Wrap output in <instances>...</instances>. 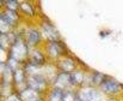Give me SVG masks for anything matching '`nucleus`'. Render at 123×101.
Here are the masks:
<instances>
[{
  "label": "nucleus",
  "mask_w": 123,
  "mask_h": 101,
  "mask_svg": "<svg viewBox=\"0 0 123 101\" xmlns=\"http://www.w3.org/2000/svg\"><path fill=\"white\" fill-rule=\"evenodd\" d=\"M29 54H30L29 45L25 41H23L22 39H18L17 42L8 50V57H11L18 61H24L25 58L29 57Z\"/></svg>",
  "instance_id": "f257e3e1"
},
{
  "label": "nucleus",
  "mask_w": 123,
  "mask_h": 101,
  "mask_svg": "<svg viewBox=\"0 0 123 101\" xmlns=\"http://www.w3.org/2000/svg\"><path fill=\"white\" fill-rule=\"evenodd\" d=\"M26 87H29V88H31V89H34L38 93H42L48 87V79L42 73L26 76Z\"/></svg>",
  "instance_id": "f03ea898"
},
{
  "label": "nucleus",
  "mask_w": 123,
  "mask_h": 101,
  "mask_svg": "<svg viewBox=\"0 0 123 101\" xmlns=\"http://www.w3.org/2000/svg\"><path fill=\"white\" fill-rule=\"evenodd\" d=\"M102 93L106 94V95H116L118 93H121L123 89V84H121L120 82H117L116 79L111 78V77H106L104 79V82L99 86Z\"/></svg>",
  "instance_id": "7ed1b4c3"
},
{
  "label": "nucleus",
  "mask_w": 123,
  "mask_h": 101,
  "mask_svg": "<svg viewBox=\"0 0 123 101\" xmlns=\"http://www.w3.org/2000/svg\"><path fill=\"white\" fill-rule=\"evenodd\" d=\"M53 87L59 88L61 90H68L73 87L72 84V79H71V73H66V72H60L59 75H56L54 82H53Z\"/></svg>",
  "instance_id": "20e7f679"
},
{
  "label": "nucleus",
  "mask_w": 123,
  "mask_h": 101,
  "mask_svg": "<svg viewBox=\"0 0 123 101\" xmlns=\"http://www.w3.org/2000/svg\"><path fill=\"white\" fill-rule=\"evenodd\" d=\"M47 54L51 59H57L65 53V48L62 47V43L60 41H47Z\"/></svg>",
  "instance_id": "39448f33"
},
{
  "label": "nucleus",
  "mask_w": 123,
  "mask_h": 101,
  "mask_svg": "<svg viewBox=\"0 0 123 101\" xmlns=\"http://www.w3.org/2000/svg\"><path fill=\"white\" fill-rule=\"evenodd\" d=\"M42 33L47 37L48 41H60V36H59L57 30L49 21H44L42 23Z\"/></svg>",
  "instance_id": "423d86ee"
},
{
  "label": "nucleus",
  "mask_w": 123,
  "mask_h": 101,
  "mask_svg": "<svg viewBox=\"0 0 123 101\" xmlns=\"http://www.w3.org/2000/svg\"><path fill=\"white\" fill-rule=\"evenodd\" d=\"M57 66L61 69V72H66V73H72L75 71V63L73 58L69 57H63L57 61Z\"/></svg>",
  "instance_id": "0eeeda50"
},
{
  "label": "nucleus",
  "mask_w": 123,
  "mask_h": 101,
  "mask_svg": "<svg viewBox=\"0 0 123 101\" xmlns=\"http://www.w3.org/2000/svg\"><path fill=\"white\" fill-rule=\"evenodd\" d=\"M0 21H4L5 23H7L11 28H13V27H16L17 25V23H18V14H17V12H14V11H10V10H5V11H2L1 12V16H0Z\"/></svg>",
  "instance_id": "6e6552de"
},
{
  "label": "nucleus",
  "mask_w": 123,
  "mask_h": 101,
  "mask_svg": "<svg viewBox=\"0 0 123 101\" xmlns=\"http://www.w3.org/2000/svg\"><path fill=\"white\" fill-rule=\"evenodd\" d=\"M19 93H20V96H22L23 101H42V98L40 96L41 93H38V92L29 88V87H25Z\"/></svg>",
  "instance_id": "1a4fd4ad"
},
{
  "label": "nucleus",
  "mask_w": 123,
  "mask_h": 101,
  "mask_svg": "<svg viewBox=\"0 0 123 101\" xmlns=\"http://www.w3.org/2000/svg\"><path fill=\"white\" fill-rule=\"evenodd\" d=\"M29 63H31V64H34V65L41 67L42 65H44V63H45V57H44V54L42 53L41 50L34 48L32 50H30Z\"/></svg>",
  "instance_id": "9d476101"
},
{
  "label": "nucleus",
  "mask_w": 123,
  "mask_h": 101,
  "mask_svg": "<svg viewBox=\"0 0 123 101\" xmlns=\"http://www.w3.org/2000/svg\"><path fill=\"white\" fill-rule=\"evenodd\" d=\"M42 41V36L41 33L37 29H30L26 34V42L30 46H37L40 42Z\"/></svg>",
  "instance_id": "9b49d317"
},
{
  "label": "nucleus",
  "mask_w": 123,
  "mask_h": 101,
  "mask_svg": "<svg viewBox=\"0 0 123 101\" xmlns=\"http://www.w3.org/2000/svg\"><path fill=\"white\" fill-rule=\"evenodd\" d=\"M13 82L17 86H20L23 83L26 84V72L23 67H18L13 71Z\"/></svg>",
  "instance_id": "f8f14e48"
},
{
  "label": "nucleus",
  "mask_w": 123,
  "mask_h": 101,
  "mask_svg": "<svg viewBox=\"0 0 123 101\" xmlns=\"http://www.w3.org/2000/svg\"><path fill=\"white\" fill-rule=\"evenodd\" d=\"M85 73L80 71V70H75L74 72H72L71 73V79H72V84H73V87L75 86V87H80L81 88V86L84 84V82H85Z\"/></svg>",
  "instance_id": "ddd939ff"
},
{
  "label": "nucleus",
  "mask_w": 123,
  "mask_h": 101,
  "mask_svg": "<svg viewBox=\"0 0 123 101\" xmlns=\"http://www.w3.org/2000/svg\"><path fill=\"white\" fill-rule=\"evenodd\" d=\"M93 89L94 88H84V87H81L79 89V92L77 93L78 99L80 101H92Z\"/></svg>",
  "instance_id": "4468645a"
},
{
  "label": "nucleus",
  "mask_w": 123,
  "mask_h": 101,
  "mask_svg": "<svg viewBox=\"0 0 123 101\" xmlns=\"http://www.w3.org/2000/svg\"><path fill=\"white\" fill-rule=\"evenodd\" d=\"M62 95H63V90L53 87L48 93V101H62Z\"/></svg>",
  "instance_id": "2eb2a0df"
},
{
  "label": "nucleus",
  "mask_w": 123,
  "mask_h": 101,
  "mask_svg": "<svg viewBox=\"0 0 123 101\" xmlns=\"http://www.w3.org/2000/svg\"><path fill=\"white\" fill-rule=\"evenodd\" d=\"M108 76H105V75H103L102 72H98V71H93L92 72V77H91V82L93 83V86H100L103 82H104V79L106 78Z\"/></svg>",
  "instance_id": "dca6fc26"
},
{
  "label": "nucleus",
  "mask_w": 123,
  "mask_h": 101,
  "mask_svg": "<svg viewBox=\"0 0 123 101\" xmlns=\"http://www.w3.org/2000/svg\"><path fill=\"white\" fill-rule=\"evenodd\" d=\"M19 10H22L25 14H29V16H34L35 14V8L31 6L30 2H26V1L19 2Z\"/></svg>",
  "instance_id": "f3484780"
},
{
  "label": "nucleus",
  "mask_w": 123,
  "mask_h": 101,
  "mask_svg": "<svg viewBox=\"0 0 123 101\" xmlns=\"http://www.w3.org/2000/svg\"><path fill=\"white\" fill-rule=\"evenodd\" d=\"M77 99H78L77 93H74L72 89H68V90H65V92H63L62 101H75Z\"/></svg>",
  "instance_id": "a211bd4d"
},
{
  "label": "nucleus",
  "mask_w": 123,
  "mask_h": 101,
  "mask_svg": "<svg viewBox=\"0 0 123 101\" xmlns=\"http://www.w3.org/2000/svg\"><path fill=\"white\" fill-rule=\"evenodd\" d=\"M6 101H23V99H22V96H20V93L13 92V93H11V94L7 95Z\"/></svg>",
  "instance_id": "6ab92c4d"
},
{
  "label": "nucleus",
  "mask_w": 123,
  "mask_h": 101,
  "mask_svg": "<svg viewBox=\"0 0 123 101\" xmlns=\"http://www.w3.org/2000/svg\"><path fill=\"white\" fill-rule=\"evenodd\" d=\"M5 4H6L7 10H10V11L17 12V8L19 7V2H17V1H6Z\"/></svg>",
  "instance_id": "aec40b11"
},
{
  "label": "nucleus",
  "mask_w": 123,
  "mask_h": 101,
  "mask_svg": "<svg viewBox=\"0 0 123 101\" xmlns=\"http://www.w3.org/2000/svg\"><path fill=\"white\" fill-rule=\"evenodd\" d=\"M75 101H80V100H79V99H77V100H75Z\"/></svg>",
  "instance_id": "412c9836"
}]
</instances>
